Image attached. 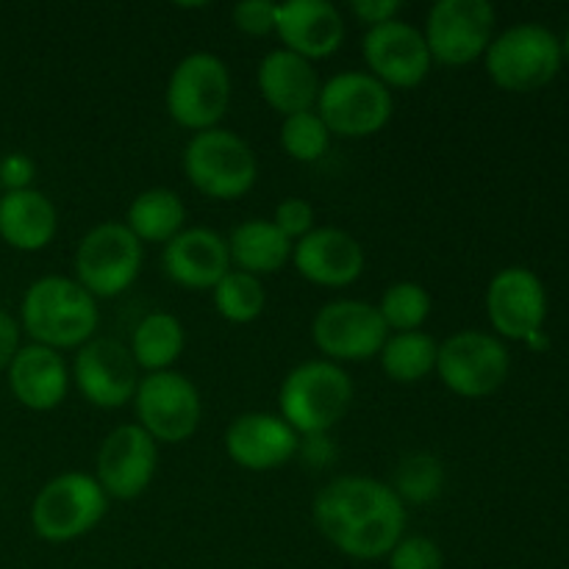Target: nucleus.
Masks as SVG:
<instances>
[{"label": "nucleus", "mask_w": 569, "mask_h": 569, "mask_svg": "<svg viewBox=\"0 0 569 569\" xmlns=\"http://www.w3.org/2000/svg\"><path fill=\"white\" fill-rule=\"evenodd\" d=\"M381 367L392 381L417 383L437 370L439 345L422 331L392 333L381 348Z\"/></svg>", "instance_id": "28"}, {"label": "nucleus", "mask_w": 569, "mask_h": 569, "mask_svg": "<svg viewBox=\"0 0 569 569\" xmlns=\"http://www.w3.org/2000/svg\"><path fill=\"white\" fill-rule=\"evenodd\" d=\"M487 311L495 331L506 339L531 342L548 317V295L537 272L526 267H506L489 283Z\"/></svg>", "instance_id": "17"}, {"label": "nucleus", "mask_w": 569, "mask_h": 569, "mask_svg": "<svg viewBox=\"0 0 569 569\" xmlns=\"http://www.w3.org/2000/svg\"><path fill=\"white\" fill-rule=\"evenodd\" d=\"M109 511V498L87 472H64L39 489L31 506V526L39 539L53 545L87 537Z\"/></svg>", "instance_id": "5"}, {"label": "nucleus", "mask_w": 569, "mask_h": 569, "mask_svg": "<svg viewBox=\"0 0 569 569\" xmlns=\"http://www.w3.org/2000/svg\"><path fill=\"white\" fill-rule=\"evenodd\" d=\"M292 239L283 237L272 220H244L228 239L231 264L256 278L281 270L292 256Z\"/></svg>", "instance_id": "25"}, {"label": "nucleus", "mask_w": 569, "mask_h": 569, "mask_svg": "<svg viewBox=\"0 0 569 569\" xmlns=\"http://www.w3.org/2000/svg\"><path fill=\"white\" fill-rule=\"evenodd\" d=\"M156 465H159L156 439L137 422L120 426L100 445L94 481L100 483L106 498L133 500L150 487Z\"/></svg>", "instance_id": "16"}, {"label": "nucleus", "mask_w": 569, "mask_h": 569, "mask_svg": "<svg viewBox=\"0 0 569 569\" xmlns=\"http://www.w3.org/2000/svg\"><path fill=\"white\" fill-rule=\"evenodd\" d=\"M328 142H331V131H328L317 111H300V114L283 117L281 144L295 161H306V164L320 161L326 156Z\"/></svg>", "instance_id": "32"}, {"label": "nucleus", "mask_w": 569, "mask_h": 569, "mask_svg": "<svg viewBox=\"0 0 569 569\" xmlns=\"http://www.w3.org/2000/svg\"><path fill=\"white\" fill-rule=\"evenodd\" d=\"M231 100V76L220 56L189 53L167 81L164 103L181 128L200 133L217 128Z\"/></svg>", "instance_id": "7"}, {"label": "nucleus", "mask_w": 569, "mask_h": 569, "mask_svg": "<svg viewBox=\"0 0 569 569\" xmlns=\"http://www.w3.org/2000/svg\"><path fill=\"white\" fill-rule=\"evenodd\" d=\"M137 361L117 339H89L72 365V378L83 398L98 409H122L139 387Z\"/></svg>", "instance_id": "15"}, {"label": "nucleus", "mask_w": 569, "mask_h": 569, "mask_svg": "<svg viewBox=\"0 0 569 569\" xmlns=\"http://www.w3.org/2000/svg\"><path fill=\"white\" fill-rule=\"evenodd\" d=\"M161 264L178 287L214 289L231 272L228 239L211 228H183L164 244Z\"/></svg>", "instance_id": "20"}, {"label": "nucleus", "mask_w": 569, "mask_h": 569, "mask_svg": "<svg viewBox=\"0 0 569 569\" xmlns=\"http://www.w3.org/2000/svg\"><path fill=\"white\" fill-rule=\"evenodd\" d=\"M272 222H276V228L283 233V237L298 242V239H303L306 233L315 231V209H311L306 200L287 198L283 203H278Z\"/></svg>", "instance_id": "35"}, {"label": "nucleus", "mask_w": 569, "mask_h": 569, "mask_svg": "<svg viewBox=\"0 0 569 569\" xmlns=\"http://www.w3.org/2000/svg\"><path fill=\"white\" fill-rule=\"evenodd\" d=\"M300 448V437L281 415L250 411L226 431L228 459L250 472H270L287 465Z\"/></svg>", "instance_id": "18"}, {"label": "nucleus", "mask_w": 569, "mask_h": 569, "mask_svg": "<svg viewBox=\"0 0 569 569\" xmlns=\"http://www.w3.org/2000/svg\"><path fill=\"white\" fill-rule=\"evenodd\" d=\"M9 387L14 398L31 411H53L70 389V372L59 350L26 345L9 365Z\"/></svg>", "instance_id": "22"}, {"label": "nucleus", "mask_w": 569, "mask_h": 569, "mask_svg": "<svg viewBox=\"0 0 569 569\" xmlns=\"http://www.w3.org/2000/svg\"><path fill=\"white\" fill-rule=\"evenodd\" d=\"M353 403V381L339 365L328 359L295 367L281 383L278 406L281 417L303 437L328 433Z\"/></svg>", "instance_id": "3"}, {"label": "nucleus", "mask_w": 569, "mask_h": 569, "mask_svg": "<svg viewBox=\"0 0 569 569\" xmlns=\"http://www.w3.org/2000/svg\"><path fill=\"white\" fill-rule=\"evenodd\" d=\"M403 503H431L445 487L442 461L431 453H411L400 461L395 483H389Z\"/></svg>", "instance_id": "31"}, {"label": "nucleus", "mask_w": 569, "mask_h": 569, "mask_svg": "<svg viewBox=\"0 0 569 569\" xmlns=\"http://www.w3.org/2000/svg\"><path fill=\"white\" fill-rule=\"evenodd\" d=\"M276 33L283 48L303 59H326L345 39V20L328 0H289L278 3Z\"/></svg>", "instance_id": "21"}, {"label": "nucleus", "mask_w": 569, "mask_h": 569, "mask_svg": "<svg viewBox=\"0 0 569 569\" xmlns=\"http://www.w3.org/2000/svg\"><path fill=\"white\" fill-rule=\"evenodd\" d=\"M33 176H37V164L26 153H9L0 161V183L6 187V192L31 189Z\"/></svg>", "instance_id": "36"}, {"label": "nucleus", "mask_w": 569, "mask_h": 569, "mask_svg": "<svg viewBox=\"0 0 569 569\" xmlns=\"http://www.w3.org/2000/svg\"><path fill=\"white\" fill-rule=\"evenodd\" d=\"M292 261L309 283L339 289L365 272V248L342 228H315L295 242Z\"/></svg>", "instance_id": "19"}, {"label": "nucleus", "mask_w": 569, "mask_h": 569, "mask_svg": "<svg viewBox=\"0 0 569 569\" xmlns=\"http://www.w3.org/2000/svg\"><path fill=\"white\" fill-rule=\"evenodd\" d=\"M183 222H187V209L172 189H144L128 206L126 226L139 242L167 244L183 231Z\"/></svg>", "instance_id": "26"}, {"label": "nucleus", "mask_w": 569, "mask_h": 569, "mask_svg": "<svg viewBox=\"0 0 569 569\" xmlns=\"http://www.w3.org/2000/svg\"><path fill=\"white\" fill-rule=\"evenodd\" d=\"M370 76L387 89H415L431 72V50L420 28L403 20L372 26L361 42Z\"/></svg>", "instance_id": "14"}, {"label": "nucleus", "mask_w": 569, "mask_h": 569, "mask_svg": "<svg viewBox=\"0 0 569 569\" xmlns=\"http://www.w3.org/2000/svg\"><path fill=\"white\" fill-rule=\"evenodd\" d=\"M317 114L337 137H372L392 117V89L370 72H339L320 87Z\"/></svg>", "instance_id": "9"}, {"label": "nucleus", "mask_w": 569, "mask_h": 569, "mask_svg": "<svg viewBox=\"0 0 569 569\" xmlns=\"http://www.w3.org/2000/svg\"><path fill=\"white\" fill-rule=\"evenodd\" d=\"M137 417L156 442L178 445L192 437L203 417L200 392L187 376L176 370L148 372L133 395Z\"/></svg>", "instance_id": "11"}, {"label": "nucleus", "mask_w": 569, "mask_h": 569, "mask_svg": "<svg viewBox=\"0 0 569 569\" xmlns=\"http://www.w3.org/2000/svg\"><path fill=\"white\" fill-rule=\"evenodd\" d=\"M495 9L489 0H439L426 20L431 59L445 67H465L487 53L492 42Z\"/></svg>", "instance_id": "12"}, {"label": "nucleus", "mask_w": 569, "mask_h": 569, "mask_svg": "<svg viewBox=\"0 0 569 569\" xmlns=\"http://www.w3.org/2000/svg\"><path fill=\"white\" fill-rule=\"evenodd\" d=\"M442 550L428 537H403L389 553V569H442Z\"/></svg>", "instance_id": "33"}, {"label": "nucleus", "mask_w": 569, "mask_h": 569, "mask_svg": "<svg viewBox=\"0 0 569 569\" xmlns=\"http://www.w3.org/2000/svg\"><path fill=\"white\" fill-rule=\"evenodd\" d=\"M142 270V242L126 222H100L78 242L76 281L98 298H117Z\"/></svg>", "instance_id": "8"}, {"label": "nucleus", "mask_w": 569, "mask_h": 569, "mask_svg": "<svg viewBox=\"0 0 569 569\" xmlns=\"http://www.w3.org/2000/svg\"><path fill=\"white\" fill-rule=\"evenodd\" d=\"M20 320L33 345L50 350L81 348L98 331V300L64 276H44L26 289Z\"/></svg>", "instance_id": "2"}, {"label": "nucleus", "mask_w": 569, "mask_h": 569, "mask_svg": "<svg viewBox=\"0 0 569 569\" xmlns=\"http://www.w3.org/2000/svg\"><path fill=\"white\" fill-rule=\"evenodd\" d=\"M264 283H261V278L250 276V272L231 270L214 287L217 311H220V317H226L228 322H237V326L259 320L261 311H264Z\"/></svg>", "instance_id": "29"}, {"label": "nucleus", "mask_w": 569, "mask_h": 569, "mask_svg": "<svg viewBox=\"0 0 569 569\" xmlns=\"http://www.w3.org/2000/svg\"><path fill=\"white\" fill-rule=\"evenodd\" d=\"M311 339L328 361H367L381 353L389 339L378 306L365 300H331L311 322Z\"/></svg>", "instance_id": "13"}, {"label": "nucleus", "mask_w": 569, "mask_h": 569, "mask_svg": "<svg viewBox=\"0 0 569 569\" xmlns=\"http://www.w3.org/2000/svg\"><path fill=\"white\" fill-rule=\"evenodd\" d=\"M183 172L206 198L237 200L253 189L259 161L242 137L228 128H209L194 133L183 148Z\"/></svg>", "instance_id": "4"}, {"label": "nucleus", "mask_w": 569, "mask_h": 569, "mask_svg": "<svg viewBox=\"0 0 569 569\" xmlns=\"http://www.w3.org/2000/svg\"><path fill=\"white\" fill-rule=\"evenodd\" d=\"M320 76L309 59L278 48L267 53L259 64V89L261 98L278 114L292 117L300 111H311L320 98Z\"/></svg>", "instance_id": "23"}, {"label": "nucleus", "mask_w": 569, "mask_h": 569, "mask_svg": "<svg viewBox=\"0 0 569 569\" xmlns=\"http://www.w3.org/2000/svg\"><path fill=\"white\" fill-rule=\"evenodd\" d=\"M276 14L278 3L272 0H244V3L233 6V22L239 31L250 33V37H267L276 31Z\"/></svg>", "instance_id": "34"}, {"label": "nucleus", "mask_w": 569, "mask_h": 569, "mask_svg": "<svg viewBox=\"0 0 569 569\" xmlns=\"http://www.w3.org/2000/svg\"><path fill=\"white\" fill-rule=\"evenodd\" d=\"M400 0H356L350 9H353V14L359 17L361 22H367V26H381V22H389V20H398V11H400Z\"/></svg>", "instance_id": "37"}, {"label": "nucleus", "mask_w": 569, "mask_h": 569, "mask_svg": "<svg viewBox=\"0 0 569 569\" xmlns=\"http://www.w3.org/2000/svg\"><path fill=\"white\" fill-rule=\"evenodd\" d=\"M17 350H20V326L9 311L0 309V370H9Z\"/></svg>", "instance_id": "38"}, {"label": "nucleus", "mask_w": 569, "mask_h": 569, "mask_svg": "<svg viewBox=\"0 0 569 569\" xmlns=\"http://www.w3.org/2000/svg\"><path fill=\"white\" fill-rule=\"evenodd\" d=\"M59 214L53 200L39 189H17L0 198V237L14 250H42L53 242Z\"/></svg>", "instance_id": "24"}, {"label": "nucleus", "mask_w": 569, "mask_h": 569, "mask_svg": "<svg viewBox=\"0 0 569 569\" xmlns=\"http://www.w3.org/2000/svg\"><path fill=\"white\" fill-rule=\"evenodd\" d=\"M559 67V37L539 22L506 28L487 48L489 78L506 92H533L553 81Z\"/></svg>", "instance_id": "6"}, {"label": "nucleus", "mask_w": 569, "mask_h": 569, "mask_svg": "<svg viewBox=\"0 0 569 569\" xmlns=\"http://www.w3.org/2000/svg\"><path fill=\"white\" fill-rule=\"evenodd\" d=\"M183 342L187 339H183V326L178 322V317L167 315V311H153L133 328L128 350H131L137 367L148 372H164L183 353Z\"/></svg>", "instance_id": "27"}, {"label": "nucleus", "mask_w": 569, "mask_h": 569, "mask_svg": "<svg viewBox=\"0 0 569 569\" xmlns=\"http://www.w3.org/2000/svg\"><path fill=\"white\" fill-rule=\"evenodd\" d=\"M437 372L459 398H487L509 378V353L492 333L459 331L439 345Z\"/></svg>", "instance_id": "10"}, {"label": "nucleus", "mask_w": 569, "mask_h": 569, "mask_svg": "<svg viewBox=\"0 0 569 569\" xmlns=\"http://www.w3.org/2000/svg\"><path fill=\"white\" fill-rule=\"evenodd\" d=\"M378 311H381L389 331H420V326L431 315V295L422 283L398 281L383 292Z\"/></svg>", "instance_id": "30"}, {"label": "nucleus", "mask_w": 569, "mask_h": 569, "mask_svg": "<svg viewBox=\"0 0 569 569\" xmlns=\"http://www.w3.org/2000/svg\"><path fill=\"white\" fill-rule=\"evenodd\" d=\"M561 56H567V61H569V31L565 37V44H561Z\"/></svg>", "instance_id": "39"}, {"label": "nucleus", "mask_w": 569, "mask_h": 569, "mask_svg": "<svg viewBox=\"0 0 569 569\" xmlns=\"http://www.w3.org/2000/svg\"><path fill=\"white\" fill-rule=\"evenodd\" d=\"M315 526L350 559H383L403 539L406 503L389 483L367 476H342L317 492Z\"/></svg>", "instance_id": "1"}]
</instances>
